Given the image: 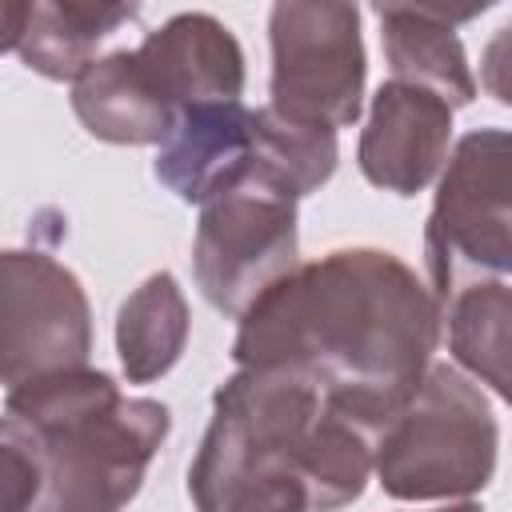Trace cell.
I'll return each mask as SVG.
<instances>
[{
	"label": "cell",
	"instance_id": "2",
	"mask_svg": "<svg viewBox=\"0 0 512 512\" xmlns=\"http://www.w3.org/2000/svg\"><path fill=\"white\" fill-rule=\"evenodd\" d=\"M4 408L40 444L44 488L32 512H124L172 428L160 400L124 396L96 368L28 380Z\"/></svg>",
	"mask_w": 512,
	"mask_h": 512
},
{
	"label": "cell",
	"instance_id": "3",
	"mask_svg": "<svg viewBox=\"0 0 512 512\" xmlns=\"http://www.w3.org/2000/svg\"><path fill=\"white\" fill-rule=\"evenodd\" d=\"M324 428L328 408L308 376L292 368H240L216 388L208 432L188 468L196 512H224L256 480H292L300 488Z\"/></svg>",
	"mask_w": 512,
	"mask_h": 512
},
{
	"label": "cell",
	"instance_id": "5",
	"mask_svg": "<svg viewBox=\"0 0 512 512\" xmlns=\"http://www.w3.org/2000/svg\"><path fill=\"white\" fill-rule=\"evenodd\" d=\"M512 140L504 128H476L456 140L424 224V268L436 304L480 280L512 272Z\"/></svg>",
	"mask_w": 512,
	"mask_h": 512
},
{
	"label": "cell",
	"instance_id": "6",
	"mask_svg": "<svg viewBox=\"0 0 512 512\" xmlns=\"http://www.w3.org/2000/svg\"><path fill=\"white\" fill-rule=\"evenodd\" d=\"M300 264L296 236V196L248 172L200 204V224L192 240V276L200 296L224 312L240 316L264 288Z\"/></svg>",
	"mask_w": 512,
	"mask_h": 512
},
{
	"label": "cell",
	"instance_id": "9",
	"mask_svg": "<svg viewBox=\"0 0 512 512\" xmlns=\"http://www.w3.org/2000/svg\"><path fill=\"white\" fill-rule=\"evenodd\" d=\"M448 140L452 108L428 88L388 80L368 104L356 164L372 188H384L392 196H416L440 176L448 160Z\"/></svg>",
	"mask_w": 512,
	"mask_h": 512
},
{
	"label": "cell",
	"instance_id": "16",
	"mask_svg": "<svg viewBox=\"0 0 512 512\" xmlns=\"http://www.w3.org/2000/svg\"><path fill=\"white\" fill-rule=\"evenodd\" d=\"M440 324H448L452 360L488 384L500 400L508 396V356H512V292L504 280H480L460 288L440 304Z\"/></svg>",
	"mask_w": 512,
	"mask_h": 512
},
{
	"label": "cell",
	"instance_id": "11",
	"mask_svg": "<svg viewBox=\"0 0 512 512\" xmlns=\"http://www.w3.org/2000/svg\"><path fill=\"white\" fill-rule=\"evenodd\" d=\"M172 108L240 100L244 48L208 12H176L132 48Z\"/></svg>",
	"mask_w": 512,
	"mask_h": 512
},
{
	"label": "cell",
	"instance_id": "19",
	"mask_svg": "<svg viewBox=\"0 0 512 512\" xmlns=\"http://www.w3.org/2000/svg\"><path fill=\"white\" fill-rule=\"evenodd\" d=\"M224 512H308L304 496L292 480H256L244 492H236Z\"/></svg>",
	"mask_w": 512,
	"mask_h": 512
},
{
	"label": "cell",
	"instance_id": "7",
	"mask_svg": "<svg viewBox=\"0 0 512 512\" xmlns=\"http://www.w3.org/2000/svg\"><path fill=\"white\" fill-rule=\"evenodd\" d=\"M268 108L320 128H352L364 108L360 8L336 0H280L268 12Z\"/></svg>",
	"mask_w": 512,
	"mask_h": 512
},
{
	"label": "cell",
	"instance_id": "13",
	"mask_svg": "<svg viewBox=\"0 0 512 512\" xmlns=\"http://www.w3.org/2000/svg\"><path fill=\"white\" fill-rule=\"evenodd\" d=\"M380 40L392 68V80L428 88L448 108H464L476 100V76L468 68V52L452 28V12L444 8H412V4H380Z\"/></svg>",
	"mask_w": 512,
	"mask_h": 512
},
{
	"label": "cell",
	"instance_id": "10",
	"mask_svg": "<svg viewBox=\"0 0 512 512\" xmlns=\"http://www.w3.org/2000/svg\"><path fill=\"white\" fill-rule=\"evenodd\" d=\"M252 164V108L240 100L188 104L172 112L156 144V180L184 204H208Z\"/></svg>",
	"mask_w": 512,
	"mask_h": 512
},
{
	"label": "cell",
	"instance_id": "21",
	"mask_svg": "<svg viewBox=\"0 0 512 512\" xmlns=\"http://www.w3.org/2000/svg\"><path fill=\"white\" fill-rule=\"evenodd\" d=\"M428 512H484L476 500H460V504H444V508H428Z\"/></svg>",
	"mask_w": 512,
	"mask_h": 512
},
{
	"label": "cell",
	"instance_id": "15",
	"mask_svg": "<svg viewBox=\"0 0 512 512\" xmlns=\"http://www.w3.org/2000/svg\"><path fill=\"white\" fill-rule=\"evenodd\" d=\"M188 344V300L172 272H152L116 312V356L128 384H152L176 368Z\"/></svg>",
	"mask_w": 512,
	"mask_h": 512
},
{
	"label": "cell",
	"instance_id": "8",
	"mask_svg": "<svg viewBox=\"0 0 512 512\" xmlns=\"http://www.w3.org/2000/svg\"><path fill=\"white\" fill-rule=\"evenodd\" d=\"M92 308L84 284L48 252H0V384L88 368Z\"/></svg>",
	"mask_w": 512,
	"mask_h": 512
},
{
	"label": "cell",
	"instance_id": "14",
	"mask_svg": "<svg viewBox=\"0 0 512 512\" xmlns=\"http://www.w3.org/2000/svg\"><path fill=\"white\" fill-rule=\"evenodd\" d=\"M136 4H80V0H40L28 8V24L20 36V60L44 80H76L120 28L136 24Z\"/></svg>",
	"mask_w": 512,
	"mask_h": 512
},
{
	"label": "cell",
	"instance_id": "4",
	"mask_svg": "<svg viewBox=\"0 0 512 512\" xmlns=\"http://www.w3.org/2000/svg\"><path fill=\"white\" fill-rule=\"evenodd\" d=\"M500 424L452 364H428L412 396L372 436V472L392 500H468L496 476Z\"/></svg>",
	"mask_w": 512,
	"mask_h": 512
},
{
	"label": "cell",
	"instance_id": "17",
	"mask_svg": "<svg viewBox=\"0 0 512 512\" xmlns=\"http://www.w3.org/2000/svg\"><path fill=\"white\" fill-rule=\"evenodd\" d=\"M336 160L340 148L332 128L288 120L268 104L252 112V168L296 200L324 188L336 172Z\"/></svg>",
	"mask_w": 512,
	"mask_h": 512
},
{
	"label": "cell",
	"instance_id": "12",
	"mask_svg": "<svg viewBox=\"0 0 512 512\" xmlns=\"http://www.w3.org/2000/svg\"><path fill=\"white\" fill-rule=\"evenodd\" d=\"M72 112L88 136L104 144H160L172 124V104L152 84L132 48L96 56L72 80Z\"/></svg>",
	"mask_w": 512,
	"mask_h": 512
},
{
	"label": "cell",
	"instance_id": "1",
	"mask_svg": "<svg viewBox=\"0 0 512 512\" xmlns=\"http://www.w3.org/2000/svg\"><path fill=\"white\" fill-rule=\"evenodd\" d=\"M236 320L240 368L308 376L324 408L368 440L412 396L440 344V304L384 248H336L296 264Z\"/></svg>",
	"mask_w": 512,
	"mask_h": 512
},
{
	"label": "cell",
	"instance_id": "18",
	"mask_svg": "<svg viewBox=\"0 0 512 512\" xmlns=\"http://www.w3.org/2000/svg\"><path fill=\"white\" fill-rule=\"evenodd\" d=\"M44 488L40 444L28 424L0 416V512H32Z\"/></svg>",
	"mask_w": 512,
	"mask_h": 512
},
{
	"label": "cell",
	"instance_id": "20",
	"mask_svg": "<svg viewBox=\"0 0 512 512\" xmlns=\"http://www.w3.org/2000/svg\"><path fill=\"white\" fill-rule=\"evenodd\" d=\"M28 8L24 0H0V52H12L20 48V36H24V24H28Z\"/></svg>",
	"mask_w": 512,
	"mask_h": 512
}]
</instances>
